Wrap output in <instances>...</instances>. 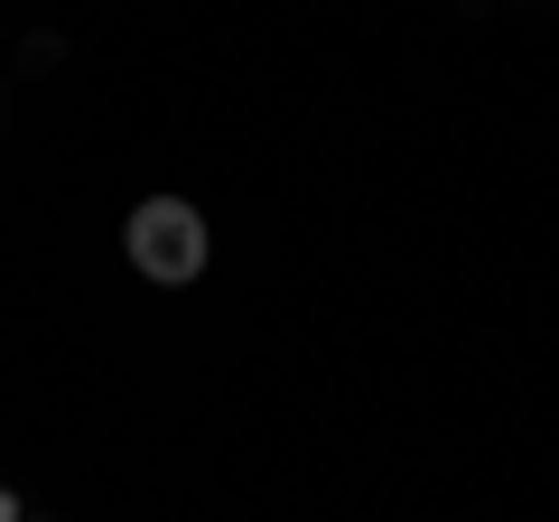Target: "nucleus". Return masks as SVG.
<instances>
[{
  "label": "nucleus",
  "instance_id": "nucleus-2",
  "mask_svg": "<svg viewBox=\"0 0 559 522\" xmlns=\"http://www.w3.org/2000/svg\"><path fill=\"white\" fill-rule=\"evenodd\" d=\"M0 522H20V495H0Z\"/></svg>",
  "mask_w": 559,
  "mask_h": 522
},
{
  "label": "nucleus",
  "instance_id": "nucleus-1",
  "mask_svg": "<svg viewBox=\"0 0 559 522\" xmlns=\"http://www.w3.org/2000/svg\"><path fill=\"white\" fill-rule=\"evenodd\" d=\"M121 252H131L140 281L178 289V281H197V271H205L215 234H205V215L187 197H150V205H131V224H121Z\"/></svg>",
  "mask_w": 559,
  "mask_h": 522
}]
</instances>
